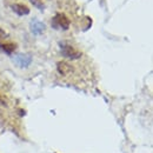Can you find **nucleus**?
Listing matches in <instances>:
<instances>
[{
    "instance_id": "f257e3e1",
    "label": "nucleus",
    "mask_w": 153,
    "mask_h": 153,
    "mask_svg": "<svg viewBox=\"0 0 153 153\" xmlns=\"http://www.w3.org/2000/svg\"><path fill=\"white\" fill-rule=\"evenodd\" d=\"M60 48H61V54L67 59H72V60H76L81 57V52L78 51L74 46H72L71 44L66 42V41H61L60 44Z\"/></svg>"
},
{
    "instance_id": "f03ea898",
    "label": "nucleus",
    "mask_w": 153,
    "mask_h": 153,
    "mask_svg": "<svg viewBox=\"0 0 153 153\" xmlns=\"http://www.w3.org/2000/svg\"><path fill=\"white\" fill-rule=\"evenodd\" d=\"M52 27L56 30H68L70 28V19L64 14V13H57L53 18H52Z\"/></svg>"
},
{
    "instance_id": "7ed1b4c3",
    "label": "nucleus",
    "mask_w": 153,
    "mask_h": 153,
    "mask_svg": "<svg viewBox=\"0 0 153 153\" xmlns=\"http://www.w3.org/2000/svg\"><path fill=\"white\" fill-rule=\"evenodd\" d=\"M32 62V56L30 53H20L14 58V64L21 68L28 67Z\"/></svg>"
},
{
    "instance_id": "20e7f679",
    "label": "nucleus",
    "mask_w": 153,
    "mask_h": 153,
    "mask_svg": "<svg viewBox=\"0 0 153 153\" xmlns=\"http://www.w3.org/2000/svg\"><path fill=\"white\" fill-rule=\"evenodd\" d=\"M30 28H31L32 33H34V34H41L45 31V25L41 21H39V20L33 19L31 21V24H30Z\"/></svg>"
},
{
    "instance_id": "39448f33",
    "label": "nucleus",
    "mask_w": 153,
    "mask_h": 153,
    "mask_svg": "<svg viewBox=\"0 0 153 153\" xmlns=\"http://www.w3.org/2000/svg\"><path fill=\"white\" fill-rule=\"evenodd\" d=\"M12 10L18 16H27L30 13V8L24 4H13L12 5Z\"/></svg>"
},
{
    "instance_id": "423d86ee",
    "label": "nucleus",
    "mask_w": 153,
    "mask_h": 153,
    "mask_svg": "<svg viewBox=\"0 0 153 153\" xmlns=\"http://www.w3.org/2000/svg\"><path fill=\"white\" fill-rule=\"evenodd\" d=\"M16 48H17V45L14 42H0V50H2L7 54L13 53Z\"/></svg>"
},
{
    "instance_id": "0eeeda50",
    "label": "nucleus",
    "mask_w": 153,
    "mask_h": 153,
    "mask_svg": "<svg viewBox=\"0 0 153 153\" xmlns=\"http://www.w3.org/2000/svg\"><path fill=\"white\" fill-rule=\"evenodd\" d=\"M58 71H59V73H61V74H67V73L71 71V66H70L67 62L60 61V62H58Z\"/></svg>"
},
{
    "instance_id": "6e6552de",
    "label": "nucleus",
    "mask_w": 153,
    "mask_h": 153,
    "mask_svg": "<svg viewBox=\"0 0 153 153\" xmlns=\"http://www.w3.org/2000/svg\"><path fill=\"white\" fill-rule=\"evenodd\" d=\"M31 1V4L34 6V7H37L39 10H44L45 8V5H44V2L41 1V0H30Z\"/></svg>"
},
{
    "instance_id": "1a4fd4ad",
    "label": "nucleus",
    "mask_w": 153,
    "mask_h": 153,
    "mask_svg": "<svg viewBox=\"0 0 153 153\" xmlns=\"http://www.w3.org/2000/svg\"><path fill=\"white\" fill-rule=\"evenodd\" d=\"M6 38V33L0 28V42H2V40Z\"/></svg>"
}]
</instances>
